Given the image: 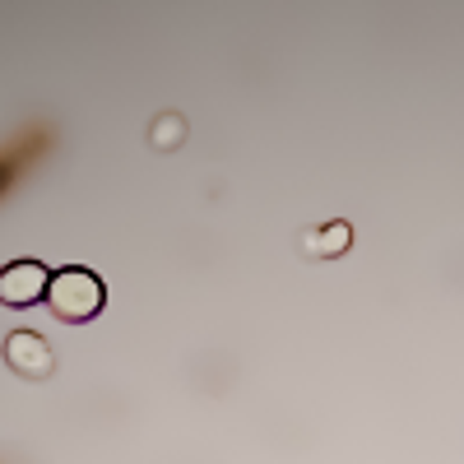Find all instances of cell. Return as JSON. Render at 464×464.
I'll return each mask as SVG.
<instances>
[{"label": "cell", "mask_w": 464, "mask_h": 464, "mask_svg": "<svg viewBox=\"0 0 464 464\" xmlns=\"http://www.w3.org/2000/svg\"><path fill=\"white\" fill-rule=\"evenodd\" d=\"M52 288V269L43 260H10L0 269V302L5 306H33Z\"/></svg>", "instance_id": "cell-2"}, {"label": "cell", "mask_w": 464, "mask_h": 464, "mask_svg": "<svg viewBox=\"0 0 464 464\" xmlns=\"http://www.w3.org/2000/svg\"><path fill=\"white\" fill-rule=\"evenodd\" d=\"M5 362H10L19 376H28V381H43V376L56 372V348L37 334V330H14V334L5 339Z\"/></svg>", "instance_id": "cell-3"}, {"label": "cell", "mask_w": 464, "mask_h": 464, "mask_svg": "<svg viewBox=\"0 0 464 464\" xmlns=\"http://www.w3.org/2000/svg\"><path fill=\"white\" fill-rule=\"evenodd\" d=\"M102 302H107V288L93 269H56L52 275V288H47L52 316L80 325V321H93L102 312Z\"/></svg>", "instance_id": "cell-1"}, {"label": "cell", "mask_w": 464, "mask_h": 464, "mask_svg": "<svg viewBox=\"0 0 464 464\" xmlns=\"http://www.w3.org/2000/svg\"><path fill=\"white\" fill-rule=\"evenodd\" d=\"M149 140H153V149H181V144H186V121H181V111H163L159 121L149 126Z\"/></svg>", "instance_id": "cell-5"}, {"label": "cell", "mask_w": 464, "mask_h": 464, "mask_svg": "<svg viewBox=\"0 0 464 464\" xmlns=\"http://www.w3.org/2000/svg\"><path fill=\"white\" fill-rule=\"evenodd\" d=\"M348 246H353V223H343V218H334V223H325V227H316V232L302 237V251L316 256V260H334Z\"/></svg>", "instance_id": "cell-4"}]
</instances>
